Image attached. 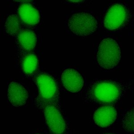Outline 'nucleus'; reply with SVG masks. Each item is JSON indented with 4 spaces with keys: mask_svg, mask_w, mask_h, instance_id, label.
<instances>
[{
    "mask_svg": "<svg viewBox=\"0 0 134 134\" xmlns=\"http://www.w3.org/2000/svg\"><path fill=\"white\" fill-rule=\"evenodd\" d=\"M120 59V49L114 40L107 38L101 42L97 54V60L101 67L112 69L119 64Z\"/></svg>",
    "mask_w": 134,
    "mask_h": 134,
    "instance_id": "nucleus-1",
    "label": "nucleus"
},
{
    "mask_svg": "<svg viewBox=\"0 0 134 134\" xmlns=\"http://www.w3.org/2000/svg\"><path fill=\"white\" fill-rule=\"evenodd\" d=\"M68 26L71 31L76 35L86 36L96 31L98 23L90 14L81 13L72 16L69 20Z\"/></svg>",
    "mask_w": 134,
    "mask_h": 134,
    "instance_id": "nucleus-2",
    "label": "nucleus"
},
{
    "mask_svg": "<svg viewBox=\"0 0 134 134\" xmlns=\"http://www.w3.org/2000/svg\"><path fill=\"white\" fill-rule=\"evenodd\" d=\"M93 93L95 98L99 102L104 103H110L119 98L120 90L112 83L103 82L95 86Z\"/></svg>",
    "mask_w": 134,
    "mask_h": 134,
    "instance_id": "nucleus-3",
    "label": "nucleus"
},
{
    "mask_svg": "<svg viewBox=\"0 0 134 134\" xmlns=\"http://www.w3.org/2000/svg\"><path fill=\"white\" fill-rule=\"evenodd\" d=\"M126 16V10L124 6L119 4L114 5L105 15L104 26L110 30H116L123 24Z\"/></svg>",
    "mask_w": 134,
    "mask_h": 134,
    "instance_id": "nucleus-4",
    "label": "nucleus"
},
{
    "mask_svg": "<svg viewBox=\"0 0 134 134\" xmlns=\"http://www.w3.org/2000/svg\"><path fill=\"white\" fill-rule=\"evenodd\" d=\"M46 122L51 131L55 134L64 132L66 124L64 119L59 111L54 106H47L44 110Z\"/></svg>",
    "mask_w": 134,
    "mask_h": 134,
    "instance_id": "nucleus-5",
    "label": "nucleus"
},
{
    "mask_svg": "<svg viewBox=\"0 0 134 134\" xmlns=\"http://www.w3.org/2000/svg\"><path fill=\"white\" fill-rule=\"evenodd\" d=\"M117 118V111L111 105H104L96 110L93 114V120L96 125L102 128L110 126Z\"/></svg>",
    "mask_w": 134,
    "mask_h": 134,
    "instance_id": "nucleus-6",
    "label": "nucleus"
},
{
    "mask_svg": "<svg viewBox=\"0 0 134 134\" xmlns=\"http://www.w3.org/2000/svg\"><path fill=\"white\" fill-rule=\"evenodd\" d=\"M35 81L40 95L43 98L50 99L56 94L57 92V84L55 80L50 75L42 73L37 76Z\"/></svg>",
    "mask_w": 134,
    "mask_h": 134,
    "instance_id": "nucleus-7",
    "label": "nucleus"
},
{
    "mask_svg": "<svg viewBox=\"0 0 134 134\" xmlns=\"http://www.w3.org/2000/svg\"><path fill=\"white\" fill-rule=\"evenodd\" d=\"M61 81L65 88L72 93L80 91L84 85L82 76L73 69L64 70L61 76Z\"/></svg>",
    "mask_w": 134,
    "mask_h": 134,
    "instance_id": "nucleus-8",
    "label": "nucleus"
},
{
    "mask_svg": "<svg viewBox=\"0 0 134 134\" xmlns=\"http://www.w3.org/2000/svg\"><path fill=\"white\" fill-rule=\"evenodd\" d=\"M8 97L9 102L14 106L21 107L26 103L28 98V94L21 85L12 82L9 86Z\"/></svg>",
    "mask_w": 134,
    "mask_h": 134,
    "instance_id": "nucleus-9",
    "label": "nucleus"
},
{
    "mask_svg": "<svg viewBox=\"0 0 134 134\" xmlns=\"http://www.w3.org/2000/svg\"><path fill=\"white\" fill-rule=\"evenodd\" d=\"M18 13L20 19L26 24L34 26L40 21V13L31 4L25 3L20 5Z\"/></svg>",
    "mask_w": 134,
    "mask_h": 134,
    "instance_id": "nucleus-10",
    "label": "nucleus"
},
{
    "mask_svg": "<svg viewBox=\"0 0 134 134\" xmlns=\"http://www.w3.org/2000/svg\"><path fill=\"white\" fill-rule=\"evenodd\" d=\"M18 40L21 47L26 51L32 50L36 44V35L30 30L20 31L18 33Z\"/></svg>",
    "mask_w": 134,
    "mask_h": 134,
    "instance_id": "nucleus-11",
    "label": "nucleus"
},
{
    "mask_svg": "<svg viewBox=\"0 0 134 134\" xmlns=\"http://www.w3.org/2000/svg\"><path fill=\"white\" fill-rule=\"evenodd\" d=\"M38 65V59L33 54L26 55L22 63V68L25 74L31 75L36 70Z\"/></svg>",
    "mask_w": 134,
    "mask_h": 134,
    "instance_id": "nucleus-12",
    "label": "nucleus"
},
{
    "mask_svg": "<svg viewBox=\"0 0 134 134\" xmlns=\"http://www.w3.org/2000/svg\"><path fill=\"white\" fill-rule=\"evenodd\" d=\"M5 29L6 32L10 35H15L19 33L20 21L17 15L13 14L8 17L5 23Z\"/></svg>",
    "mask_w": 134,
    "mask_h": 134,
    "instance_id": "nucleus-13",
    "label": "nucleus"
},
{
    "mask_svg": "<svg viewBox=\"0 0 134 134\" xmlns=\"http://www.w3.org/2000/svg\"><path fill=\"white\" fill-rule=\"evenodd\" d=\"M70 2H83L82 1H69Z\"/></svg>",
    "mask_w": 134,
    "mask_h": 134,
    "instance_id": "nucleus-14",
    "label": "nucleus"
},
{
    "mask_svg": "<svg viewBox=\"0 0 134 134\" xmlns=\"http://www.w3.org/2000/svg\"><path fill=\"white\" fill-rule=\"evenodd\" d=\"M15 2H31V1H15Z\"/></svg>",
    "mask_w": 134,
    "mask_h": 134,
    "instance_id": "nucleus-15",
    "label": "nucleus"
}]
</instances>
